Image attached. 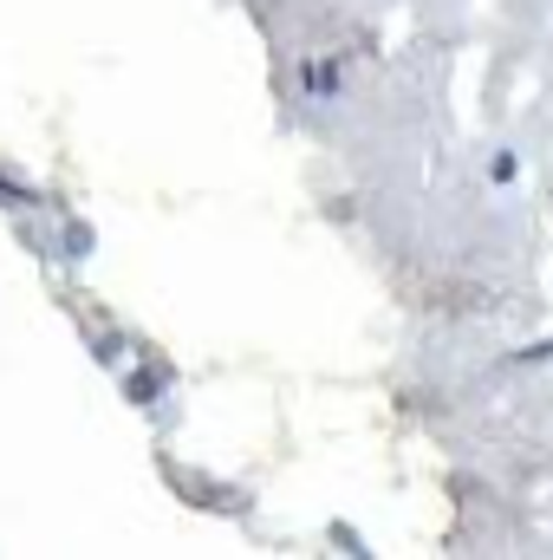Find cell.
Masks as SVG:
<instances>
[{
  "mask_svg": "<svg viewBox=\"0 0 553 560\" xmlns=\"http://www.w3.org/2000/svg\"><path fill=\"white\" fill-rule=\"evenodd\" d=\"M521 176H528V156H521V143H495L489 156H482V183L495 189V196H515L521 189Z\"/></svg>",
  "mask_w": 553,
  "mask_h": 560,
  "instance_id": "obj_1",
  "label": "cell"
}]
</instances>
